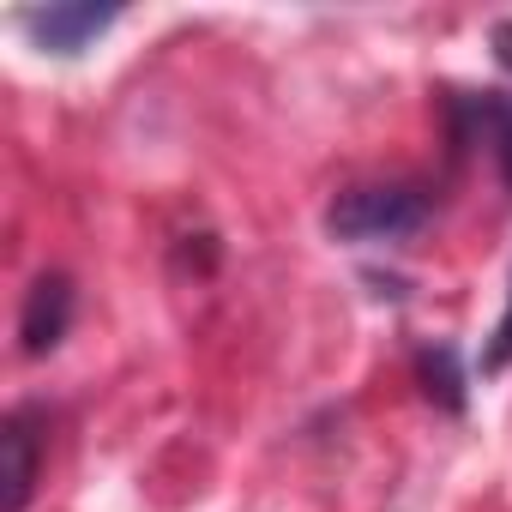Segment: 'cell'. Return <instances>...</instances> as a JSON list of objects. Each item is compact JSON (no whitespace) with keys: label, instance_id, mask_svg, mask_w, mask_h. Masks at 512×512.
I'll return each instance as SVG.
<instances>
[{"label":"cell","instance_id":"4","mask_svg":"<svg viewBox=\"0 0 512 512\" xmlns=\"http://www.w3.org/2000/svg\"><path fill=\"white\" fill-rule=\"evenodd\" d=\"M37 488V434L25 416H7L0 428V512H25Z\"/></svg>","mask_w":512,"mask_h":512},{"label":"cell","instance_id":"1","mask_svg":"<svg viewBox=\"0 0 512 512\" xmlns=\"http://www.w3.org/2000/svg\"><path fill=\"white\" fill-rule=\"evenodd\" d=\"M422 223H428V199L416 187H350L326 211V229L338 241H404Z\"/></svg>","mask_w":512,"mask_h":512},{"label":"cell","instance_id":"6","mask_svg":"<svg viewBox=\"0 0 512 512\" xmlns=\"http://www.w3.org/2000/svg\"><path fill=\"white\" fill-rule=\"evenodd\" d=\"M506 362H512V290H506V314H500V326H494V338L482 350V374H500Z\"/></svg>","mask_w":512,"mask_h":512},{"label":"cell","instance_id":"2","mask_svg":"<svg viewBox=\"0 0 512 512\" xmlns=\"http://www.w3.org/2000/svg\"><path fill=\"white\" fill-rule=\"evenodd\" d=\"M73 326V284L61 272H43L25 296V314H19V344L25 356H49Z\"/></svg>","mask_w":512,"mask_h":512},{"label":"cell","instance_id":"3","mask_svg":"<svg viewBox=\"0 0 512 512\" xmlns=\"http://www.w3.org/2000/svg\"><path fill=\"white\" fill-rule=\"evenodd\" d=\"M115 19H121L115 7H49V13H31L25 31H31L49 55H79V49H91Z\"/></svg>","mask_w":512,"mask_h":512},{"label":"cell","instance_id":"5","mask_svg":"<svg viewBox=\"0 0 512 512\" xmlns=\"http://www.w3.org/2000/svg\"><path fill=\"white\" fill-rule=\"evenodd\" d=\"M422 380H428V398H440L446 410H458V404H464V380H458V356H452L446 344L422 356Z\"/></svg>","mask_w":512,"mask_h":512}]
</instances>
